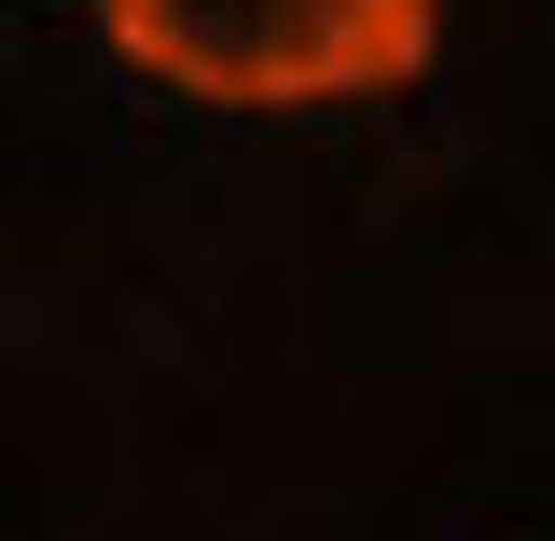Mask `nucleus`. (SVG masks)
<instances>
[{
    "instance_id": "f257e3e1",
    "label": "nucleus",
    "mask_w": 555,
    "mask_h": 541,
    "mask_svg": "<svg viewBox=\"0 0 555 541\" xmlns=\"http://www.w3.org/2000/svg\"><path fill=\"white\" fill-rule=\"evenodd\" d=\"M98 28L208 112H334L430 69L444 0H98Z\"/></svg>"
}]
</instances>
